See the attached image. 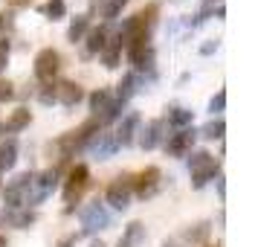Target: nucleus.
Returning <instances> with one entry per match:
<instances>
[{
	"instance_id": "nucleus-1",
	"label": "nucleus",
	"mask_w": 258,
	"mask_h": 247,
	"mask_svg": "<svg viewBox=\"0 0 258 247\" xmlns=\"http://www.w3.org/2000/svg\"><path fill=\"white\" fill-rule=\"evenodd\" d=\"M99 131H102V122L93 117V119H87V122H82V125H79L76 131H67V134H61V137L52 142V145H55V152H58L61 160H67V157H73V154L79 152V149H84V145H87V142L93 140L96 134H99Z\"/></svg>"
},
{
	"instance_id": "nucleus-2",
	"label": "nucleus",
	"mask_w": 258,
	"mask_h": 247,
	"mask_svg": "<svg viewBox=\"0 0 258 247\" xmlns=\"http://www.w3.org/2000/svg\"><path fill=\"white\" fill-rule=\"evenodd\" d=\"M188 172H191V186L203 189L209 180H215V177L221 175V160H218V157H212L206 149L191 152V154H188Z\"/></svg>"
},
{
	"instance_id": "nucleus-3",
	"label": "nucleus",
	"mask_w": 258,
	"mask_h": 247,
	"mask_svg": "<svg viewBox=\"0 0 258 247\" xmlns=\"http://www.w3.org/2000/svg\"><path fill=\"white\" fill-rule=\"evenodd\" d=\"M157 15H160V6H157V3H148V6H142L134 18H128L125 26L119 29L122 38H125V44H128V41H140V38H151V26H154V21H157Z\"/></svg>"
},
{
	"instance_id": "nucleus-4",
	"label": "nucleus",
	"mask_w": 258,
	"mask_h": 247,
	"mask_svg": "<svg viewBox=\"0 0 258 247\" xmlns=\"http://www.w3.org/2000/svg\"><path fill=\"white\" fill-rule=\"evenodd\" d=\"M79 221H82V233L84 235H96L99 230H105L107 224H110V212L105 210V204L96 198L90 201L82 212H79Z\"/></svg>"
},
{
	"instance_id": "nucleus-5",
	"label": "nucleus",
	"mask_w": 258,
	"mask_h": 247,
	"mask_svg": "<svg viewBox=\"0 0 258 247\" xmlns=\"http://www.w3.org/2000/svg\"><path fill=\"white\" fill-rule=\"evenodd\" d=\"M90 186V169L84 163H76L70 169V177H67V183H64V201L70 204L67 212H73V204H79L84 195V189Z\"/></svg>"
},
{
	"instance_id": "nucleus-6",
	"label": "nucleus",
	"mask_w": 258,
	"mask_h": 247,
	"mask_svg": "<svg viewBox=\"0 0 258 247\" xmlns=\"http://www.w3.org/2000/svg\"><path fill=\"white\" fill-rule=\"evenodd\" d=\"M125 47H128V61L134 64V70H137V73L148 70L154 76V59H157V53H154V47H151V38L128 41Z\"/></svg>"
},
{
	"instance_id": "nucleus-7",
	"label": "nucleus",
	"mask_w": 258,
	"mask_h": 247,
	"mask_svg": "<svg viewBox=\"0 0 258 247\" xmlns=\"http://www.w3.org/2000/svg\"><path fill=\"white\" fill-rule=\"evenodd\" d=\"M131 186H134V195H140L142 201L154 198L163 189V172L157 166H148V169H142L140 175H131Z\"/></svg>"
},
{
	"instance_id": "nucleus-8",
	"label": "nucleus",
	"mask_w": 258,
	"mask_h": 247,
	"mask_svg": "<svg viewBox=\"0 0 258 247\" xmlns=\"http://www.w3.org/2000/svg\"><path fill=\"white\" fill-rule=\"evenodd\" d=\"M58 73H61V53L52 47H44L35 56V79L49 84V82H55Z\"/></svg>"
},
{
	"instance_id": "nucleus-9",
	"label": "nucleus",
	"mask_w": 258,
	"mask_h": 247,
	"mask_svg": "<svg viewBox=\"0 0 258 247\" xmlns=\"http://www.w3.org/2000/svg\"><path fill=\"white\" fill-rule=\"evenodd\" d=\"M32 177H35V172H21L18 177H12V180L6 183V189H3V204H6L9 210H21V207H24V198H26V192H29Z\"/></svg>"
},
{
	"instance_id": "nucleus-10",
	"label": "nucleus",
	"mask_w": 258,
	"mask_h": 247,
	"mask_svg": "<svg viewBox=\"0 0 258 247\" xmlns=\"http://www.w3.org/2000/svg\"><path fill=\"white\" fill-rule=\"evenodd\" d=\"M195 140H198V131L191 128H177L171 137H165V152L171 154V157H188V154L195 152Z\"/></svg>"
},
{
	"instance_id": "nucleus-11",
	"label": "nucleus",
	"mask_w": 258,
	"mask_h": 247,
	"mask_svg": "<svg viewBox=\"0 0 258 247\" xmlns=\"http://www.w3.org/2000/svg\"><path fill=\"white\" fill-rule=\"evenodd\" d=\"M131 195H134V186H131V175H119L116 180H110V186L105 192V201L113 207V210H128L131 207Z\"/></svg>"
},
{
	"instance_id": "nucleus-12",
	"label": "nucleus",
	"mask_w": 258,
	"mask_h": 247,
	"mask_svg": "<svg viewBox=\"0 0 258 247\" xmlns=\"http://www.w3.org/2000/svg\"><path fill=\"white\" fill-rule=\"evenodd\" d=\"M38 221L35 210H29V207H21V210H9V207H3L0 210V227H15V230H26V227H32Z\"/></svg>"
},
{
	"instance_id": "nucleus-13",
	"label": "nucleus",
	"mask_w": 258,
	"mask_h": 247,
	"mask_svg": "<svg viewBox=\"0 0 258 247\" xmlns=\"http://www.w3.org/2000/svg\"><path fill=\"white\" fill-rule=\"evenodd\" d=\"M87 149H90V154L93 157H99V160H107V157H113V154L119 152V142L113 134H105V131H99L93 140L87 142Z\"/></svg>"
},
{
	"instance_id": "nucleus-14",
	"label": "nucleus",
	"mask_w": 258,
	"mask_h": 247,
	"mask_svg": "<svg viewBox=\"0 0 258 247\" xmlns=\"http://www.w3.org/2000/svg\"><path fill=\"white\" fill-rule=\"evenodd\" d=\"M165 119H151L145 128H142V137H140V145L145 149V152H151V149H157V145H163L165 142Z\"/></svg>"
},
{
	"instance_id": "nucleus-15",
	"label": "nucleus",
	"mask_w": 258,
	"mask_h": 247,
	"mask_svg": "<svg viewBox=\"0 0 258 247\" xmlns=\"http://www.w3.org/2000/svg\"><path fill=\"white\" fill-rule=\"evenodd\" d=\"M122 50H125V38H122V32H116V35L107 38L105 50H102V64H105L107 70H116L119 61H122Z\"/></svg>"
},
{
	"instance_id": "nucleus-16",
	"label": "nucleus",
	"mask_w": 258,
	"mask_h": 247,
	"mask_svg": "<svg viewBox=\"0 0 258 247\" xmlns=\"http://www.w3.org/2000/svg\"><path fill=\"white\" fill-rule=\"evenodd\" d=\"M137 131H140V114H134V111H131V114L122 117L116 134H113L116 142H119V149H122V145H131V142L137 140Z\"/></svg>"
},
{
	"instance_id": "nucleus-17",
	"label": "nucleus",
	"mask_w": 258,
	"mask_h": 247,
	"mask_svg": "<svg viewBox=\"0 0 258 247\" xmlns=\"http://www.w3.org/2000/svg\"><path fill=\"white\" fill-rule=\"evenodd\" d=\"M107 38V26H96V29H87V41H84V59H93V56H102Z\"/></svg>"
},
{
	"instance_id": "nucleus-18",
	"label": "nucleus",
	"mask_w": 258,
	"mask_h": 247,
	"mask_svg": "<svg viewBox=\"0 0 258 247\" xmlns=\"http://www.w3.org/2000/svg\"><path fill=\"white\" fill-rule=\"evenodd\" d=\"M226 9H223V0H203L200 3V12L195 15V21H188V26H200L206 24L209 18H223Z\"/></svg>"
},
{
	"instance_id": "nucleus-19",
	"label": "nucleus",
	"mask_w": 258,
	"mask_h": 247,
	"mask_svg": "<svg viewBox=\"0 0 258 247\" xmlns=\"http://www.w3.org/2000/svg\"><path fill=\"white\" fill-rule=\"evenodd\" d=\"M84 99V87L79 82H61L58 84V102L64 108H76Z\"/></svg>"
},
{
	"instance_id": "nucleus-20",
	"label": "nucleus",
	"mask_w": 258,
	"mask_h": 247,
	"mask_svg": "<svg viewBox=\"0 0 258 247\" xmlns=\"http://www.w3.org/2000/svg\"><path fill=\"white\" fill-rule=\"evenodd\" d=\"M142 241H145V224L142 221H131L128 227L122 230L116 247H142Z\"/></svg>"
},
{
	"instance_id": "nucleus-21",
	"label": "nucleus",
	"mask_w": 258,
	"mask_h": 247,
	"mask_svg": "<svg viewBox=\"0 0 258 247\" xmlns=\"http://www.w3.org/2000/svg\"><path fill=\"white\" fill-rule=\"evenodd\" d=\"M137 90H140V76H137V73H125L122 82L116 84V99L119 102H128Z\"/></svg>"
},
{
	"instance_id": "nucleus-22",
	"label": "nucleus",
	"mask_w": 258,
	"mask_h": 247,
	"mask_svg": "<svg viewBox=\"0 0 258 247\" xmlns=\"http://www.w3.org/2000/svg\"><path fill=\"white\" fill-rule=\"evenodd\" d=\"M29 122H32V111H29V108H18V111H12V117L6 119L3 128L9 131V134H18V131H24Z\"/></svg>"
},
{
	"instance_id": "nucleus-23",
	"label": "nucleus",
	"mask_w": 258,
	"mask_h": 247,
	"mask_svg": "<svg viewBox=\"0 0 258 247\" xmlns=\"http://www.w3.org/2000/svg\"><path fill=\"white\" fill-rule=\"evenodd\" d=\"M191 119H195V114L188 111V108H183V105H171L168 108V125H174V128H188L191 125Z\"/></svg>"
},
{
	"instance_id": "nucleus-24",
	"label": "nucleus",
	"mask_w": 258,
	"mask_h": 247,
	"mask_svg": "<svg viewBox=\"0 0 258 247\" xmlns=\"http://www.w3.org/2000/svg\"><path fill=\"white\" fill-rule=\"evenodd\" d=\"M15 163H18V142L15 140L0 142V172L15 169Z\"/></svg>"
},
{
	"instance_id": "nucleus-25",
	"label": "nucleus",
	"mask_w": 258,
	"mask_h": 247,
	"mask_svg": "<svg viewBox=\"0 0 258 247\" xmlns=\"http://www.w3.org/2000/svg\"><path fill=\"white\" fill-rule=\"evenodd\" d=\"M87 29H90V15H76L73 24H70V29H67V41L79 44V41L87 35Z\"/></svg>"
},
{
	"instance_id": "nucleus-26",
	"label": "nucleus",
	"mask_w": 258,
	"mask_h": 247,
	"mask_svg": "<svg viewBox=\"0 0 258 247\" xmlns=\"http://www.w3.org/2000/svg\"><path fill=\"white\" fill-rule=\"evenodd\" d=\"M212 233V224L209 221H198L195 227H188L186 233H183V238L180 241H188V244H200V241H206Z\"/></svg>"
},
{
	"instance_id": "nucleus-27",
	"label": "nucleus",
	"mask_w": 258,
	"mask_h": 247,
	"mask_svg": "<svg viewBox=\"0 0 258 247\" xmlns=\"http://www.w3.org/2000/svg\"><path fill=\"white\" fill-rule=\"evenodd\" d=\"M38 12L49 18V21H61L64 15H67V3L64 0H44L41 6H38Z\"/></svg>"
},
{
	"instance_id": "nucleus-28",
	"label": "nucleus",
	"mask_w": 258,
	"mask_h": 247,
	"mask_svg": "<svg viewBox=\"0 0 258 247\" xmlns=\"http://www.w3.org/2000/svg\"><path fill=\"white\" fill-rule=\"evenodd\" d=\"M93 6H99V12H102L105 21H113V18H119V12L128 6V0H102V3L96 0Z\"/></svg>"
},
{
	"instance_id": "nucleus-29",
	"label": "nucleus",
	"mask_w": 258,
	"mask_h": 247,
	"mask_svg": "<svg viewBox=\"0 0 258 247\" xmlns=\"http://www.w3.org/2000/svg\"><path fill=\"white\" fill-rule=\"evenodd\" d=\"M223 131H226V122H223L221 117H215L198 131V137H206V140H223Z\"/></svg>"
},
{
	"instance_id": "nucleus-30",
	"label": "nucleus",
	"mask_w": 258,
	"mask_h": 247,
	"mask_svg": "<svg viewBox=\"0 0 258 247\" xmlns=\"http://www.w3.org/2000/svg\"><path fill=\"white\" fill-rule=\"evenodd\" d=\"M122 111H125V102H119V99H110L105 108H102V114H99V122L102 125H107V122H113V119H119L122 117Z\"/></svg>"
},
{
	"instance_id": "nucleus-31",
	"label": "nucleus",
	"mask_w": 258,
	"mask_h": 247,
	"mask_svg": "<svg viewBox=\"0 0 258 247\" xmlns=\"http://www.w3.org/2000/svg\"><path fill=\"white\" fill-rule=\"evenodd\" d=\"M107 102H110V90H107V87H99L96 93H90V111H93L96 117L102 114V108H105Z\"/></svg>"
},
{
	"instance_id": "nucleus-32",
	"label": "nucleus",
	"mask_w": 258,
	"mask_h": 247,
	"mask_svg": "<svg viewBox=\"0 0 258 247\" xmlns=\"http://www.w3.org/2000/svg\"><path fill=\"white\" fill-rule=\"evenodd\" d=\"M38 99H41L44 105H52V102H58V84H55V82L41 84V90H38Z\"/></svg>"
},
{
	"instance_id": "nucleus-33",
	"label": "nucleus",
	"mask_w": 258,
	"mask_h": 247,
	"mask_svg": "<svg viewBox=\"0 0 258 247\" xmlns=\"http://www.w3.org/2000/svg\"><path fill=\"white\" fill-rule=\"evenodd\" d=\"M223 108H226V90L221 87V90L209 99V111H212V114H221Z\"/></svg>"
},
{
	"instance_id": "nucleus-34",
	"label": "nucleus",
	"mask_w": 258,
	"mask_h": 247,
	"mask_svg": "<svg viewBox=\"0 0 258 247\" xmlns=\"http://www.w3.org/2000/svg\"><path fill=\"white\" fill-rule=\"evenodd\" d=\"M9 53H12V44H9V38H3V41H0V70H6Z\"/></svg>"
},
{
	"instance_id": "nucleus-35",
	"label": "nucleus",
	"mask_w": 258,
	"mask_h": 247,
	"mask_svg": "<svg viewBox=\"0 0 258 247\" xmlns=\"http://www.w3.org/2000/svg\"><path fill=\"white\" fill-rule=\"evenodd\" d=\"M12 96H15L12 82H9V79H0V102H9Z\"/></svg>"
},
{
	"instance_id": "nucleus-36",
	"label": "nucleus",
	"mask_w": 258,
	"mask_h": 247,
	"mask_svg": "<svg viewBox=\"0 0 258 247\" xmlns=\"http://www.w3.org/2000/svg\"><path fill=\"white\" fill-rule=\"evenodd\" d=\"M218 47H221V41L212 38V41H206V44L200 47V56H212V53H218Z\"/></svg>"
},
{
	"instance_id": "nucleus-37",
	"label": "nucleus",
	"mask_w": 258,
	"mask_h": 247,
	"mask_svg": "<svg viewBox=\"0 0 258 247\" xmlns=\"http://www.w3.org/2000/svg\"><path fill=\"white\" fill-rule=\"evenodd\" d=\"M215 186H218V195H221V201H223V198H226V177L218 175V177H215Z\"/></svg>"
},
{
	"instance_id": "nucleus-38",
	"label": "nucleus",
	"mask_w": 258,
	"mask_h": 247,
	"mask_svg": "<svg viewBox=\"0 0 258 247\" xmlns=\"http://www.w3.org/2000/svg\"><path fill=\"white\" fill-rule=\"evenodd\" d=\"M76 241H79V235H67V238L58 241V247H76Z\"/></svg>"
},
{
	"instance_id": "nucleus-39",
	"label": "nucleus",
	"mask_w": 258,
	"mask_h": 247,
	"mask_svg": "<svg viewBox=\"0 0 258 247\" xmlns=\"http://www.w3.org/2000/svg\"><path fill=\"white\" fill-rule=\"evenodd\" d=\"M163 247H183V241H180V238H174V235H171V238H165V241H163Z\"/></svg>"
},
{
	"instance_id": "nucleus-40",
	"label": "nucleus",
	"mask_w": 258,
	"mask_h": 247,
	"mask_svg": "<svg viewBox=\"0 0 258 247\" xmlns=\"http://www.w3.org/2000/svg\"><path fill=\"white\" fill-rule=\"evenodd\" d=\"M90 247H105V241H102V238H96V241H93Z\"/></svg>"
},
{
	"instance_id": "nucleus-41",
	"label": "nucleus",
	"mask_w": 258,
	"mask_h": 247,
	"mask_svg": "<svg viewBox=\"0 0 258 247\" xmlns=\"http://www.w3.org/2000/svg\"><path fill=\"white\" fill-rule=\"evenodd\" d=\"M0 247H6V235H0Z\"/></svg>"
},
{
	"instance_id": "nucleus-42",
	"label": "nucleus",
	"mask_w": 258,
	"mask_h": 247,
	"mask_svg": "<svg viewBox=\"0 0 258 247\" xmlns=\"http://www.w3.org/2000/svg\"><path fill=\"white\" fill-rule=\"evenodd\" d=\"M0 29H3V18H0Z\"/></svg>"
},
{
	"instance_id": "nucleus-43",
	"label": "nucleus",
	"mask_w": 258,
	"mask_h": 247,
	"mask_svg": "<svg viewBox=\"0 0 258 247\" xmlns=\"http://www.w3.org/2000/svg\"><path fill=\"white\" fill-rule=\"evenodd\" d=\"M215 247H223V244H215Z\"/></svg>"
}]
</instances>
